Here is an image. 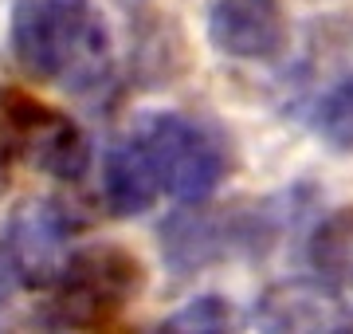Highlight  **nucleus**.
I'll list each match as a JSON object with an SVG mask.
<instances>
[{
    "label": "nucleus",
    "mask_w": 353,
    "mask_h": 334,
    "mask_svg": "<svg viewBox=\"0 0 353 334\" xmlns=\"http://www.w3.org/2000/svg\"><path fill=\"white\" fill-rule=\"evenodd\" d=\"M8 48L24 75L90 90L110 75V28L90 0H20Z\"/></svg>",
    "instance_id": "1"
},
{
    "label": "nucleus",
    "mask_w": 353,
    "mask_h": 334,
    "mask_svg": "<svg viewBox=\"0 0 353 334\" xmlns=\"http://www.w3.org/2000/svg\"><path fill=\"white\" fill-rule=\"evenodd\" d=\"M130 134L141 141L161 193L185 205H201L220 189L228 173V150L201 122L185 115H145Z\"/></svg>",
    "instance_id": "2"
},
{
    "label": "nucleus",
    "mask_w": 353,
    "mask_h": 334,
    "mask_svg": "<svg viewBox=\"0 0 353 334\" xmlns=\"http://www.w3.org/2000/svg\"><path fill=\"white\" fill-rule=\"evenodd\" d=\"M275 224L267 208H192L161 224V248L176 271H196L236 252H259L275 236Z\"/></svg>",
    "instance_id": "3"
},
{
    "label": "nucleus",
    "mask_w": 353,
    "mask_h": 334,
    "mask_svg": "<svg viewBox=\"0 0 353 334\" xmlns=\"http://www.w3.org/2000/svg\"><path fill=\"white\" fill-rule=\"evenodd\" d=\"M145 271L134 252L122 244H94L71 252L63 275L55 279L59 311L67 322H99L138 299Z\"/></svg>",
    "instance_id": "4"
},
{
    "label": "nucleus",
    "mask_w": 353,
    "mask_h": 334,
    "mask_svg": "<svg viewBox=\"0 0 353 334\" xmlns=\"http://www.w3.org/2000/svg\"><path fill=\"white\" fill-rule=\"evenodd\" d=\"M75 217L55 197H28L4 224V259L24 287H55L71 259Z\"/></svg>",
    "instance_id": "5"
},
{
    "label": "nucleus",
    "mask_w": 353,
    "mask_h": 334,
    "mask_svg": "<svg viewBox=\"0 0 353 334\" xmlns=\"http://www.w3.org/2000/svg\"><path fill=\"white\" fill-rule=\"evenodd\" d=\"M0 115H4L8 141L32 169L59 181H79L87 173L90 141L63 110L24 99V95H8L0 103Z\"/></svg>",
    "instance_id": "6"
},
{
    "label": "nucleus",
    "mask_w": 353,
    "mask_h": 334,
    "mask_svg": "<svg viewBox=\"0 0 353 334\" xmlns=\"http://www.w3.org/2000/svg\"><path fill=\"white\" fill-rule=\"evenodd\" d=\"M259 334H353V307L330 279L271 283L255 303Z\"/></svg>",
    "instance_id": "7"
},
{
    "label": "nucleus",
    "mask_w": 353,
    "mask_h": 334,
    "mask_svg": "<svg viewBox=\"0 0 353 334\" xmlns=\"http://www.w3.org/2000/svg\"><path fill=\"white\" fill-rule=\"evenodd\" d=\"M208 39L228 59H275L287 48V16L279 0H216Z\"/></svg>",
    "instance_id": "8"
},
{
    "label": "nucleus",
    "mask_w": 353,
    "mask_h": 334,
    "mask_svg": "<svg viewBox=\"0 0 353 334\" xmlns=\"http://www.w3.org/2000/svg\"><path fill=\"white\" fill-rule=\"evenodd\" d=\"M161 197L157 173H153L150 157L141 150L134 134L110 141V150L102 157V201L114 217H141L153 201Z\"/></svg>",
    "instance_id": "9"
},
{
    "label": "nucleus",
    "mask_w": 353,
    "mask_h": 334,
    "mask_svg": "<svg viewBox=\"0 0 353 334\" xmlns=\"http://www.w3.org/2000/svg\"><path fill=\"white\" fill-rule=\"evenodd\" d=\"M310 126L326 146L353 154V63L334 71L310 99Z\"/></svg>",
    "instance_id": "10"
},
{
    "label": "nucleus",
    "mask_w": 353,
    "mask_h": 334,
    "mask_svg": "<svg viewBox=\"0 0 353 334\" xmlns=\"http://www.w3.org/2000/svg\"><path fill=\"white\" fill-rule=\"evenodd\" d=\"M153 334H240V315L224 295H196L165 315Z\"/></svg>",
    "instance_id": "11"
},
{
    "label": "nucleus",
    "mask_w": 353,
    "mask_h": 334,
    "mask_svg": "<svg viewBox=\"0 0 353 334\" xmlns=\"http://www.w3.org/2000/svg\"><path fill=\"white\" fill-rule=\"evenodd\" d=\"M310 264L326 279L353 275V208L330 213L310 236Z\"/></svg>",
    "instance_id": "12"
}]
</instances>
